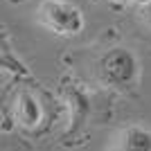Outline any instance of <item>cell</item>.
Listing matches in <instances>:
<instances>
[{
    "mask_svg": "<svg viewBox=\"0 0 151 151\" xmlns=\"http://www.w3.org/2000/svg\"><path fill=\"white\" fill-rule=\"evenodd\" d=\"M41 117H43V111H41L38 99L32 93L23 90L16 97V120H18V124L25 126V129H34V126H38Z\"/></svg>",
    "mask_w": 151,
    "mask_h": 151,
    "instance_id": "cell-4",
    "label": "cell"
},
{
    "mask_svg": "<svg viewBox=\"0 0 151 151\" xmlns=\"http://www.w3.org/2000/svg\"><path fill=\"white\" fill-rule=\"evenodd\" d=\"M38 20L59 36H77L83 29L81 9L65 0H43L38 7Z\"/></svg>",
    "mask_w": 151,
    "mask_h": 151,
    "instance_id": "cell-2",
    "label": "cell"
},
{
    "mask_svg": "<svg viewBox=\"0 0 151 151\" xmlns=\"http://www.w3.org/2000/svg\"><path fill=\"white\" fill-rule=\"evenodd\" d=\"M115 151H151V129L131 124L115 138Z\"/></svg>",
    "mask_w": 151,
    "mask_h": 151,
    "instance_id": "cell-3",
    "label": "cell"
},
{
    "mask_svg": "<svg viewBox=\"0 0 151 151\" xmlns=\"http://www.w3.org/2000/svg\"><path fill=\"white\" fill-rule=\"evenodd\" d=\"M147 18H149V23H151V2H149V12H147Z\"/></svg>",
    "mask_w": 151,
    "mask_h": 151,
    "instance_id": "cell-7",
    "label": "cell"
},
{
    "mask_svg": "<svg viewBox=\"0 0 151 151\" xmlns=\"http://www.w3.org/2000/svg\"><path fill=\"white\" fill-rule=\"evenodd\" d=\"M115 5H149L151 0H111Z\"/></svg>",
    "mask_w": 151,
    "mask_h": 151,
    "instance_id": "cell-6",
    "label": "cell"
},
{
    "mask_svg": "<svg viewBox=\"0 0 151 151\" xmlns=\"http://www.w3.org/2000/svg\"><path fill=\"white\" fill-rule=\"evenodd\" d=\"M140 72V63L131 50L126 47H113L106 54H101L97 61V79L101 86L113 90H129L135 86Z\"/></svg>",
    "mask_w": 151,
    "mask_h": 151,
    "instance_id": "cell-1",
    "label": "cell"
},
{
    "mask_svg": "<svg viewBox=\"0 0 151 151\" xmlns=\"http://www.w3.org/2000/svg\"><path fill=\"white\" fill-rule=\"evenodd\" d=\"M0 70H9V72H25L23 70V65H20L18 61H14L9 54H5V52H0Z\"/></svg>",
    "mask_w": 151,
    "mask_h": 151,
    "instance_id": "cell-5",
    "label": "cell"
}]
</instances>
